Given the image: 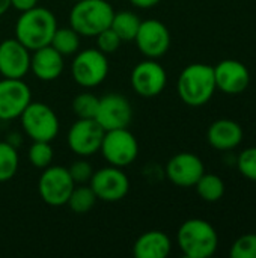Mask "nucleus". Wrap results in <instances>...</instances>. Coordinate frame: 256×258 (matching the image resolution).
Masks as SVG:
<instances>
[{"mask_svg":"<svg viewBox=\"0 0 256 258\" xmlns=\"http://www.w3.org/2000/svg\"><path fill=\"white\" fill-rule=\"evenodd\" d=\"M57 29L56 15L42 6L23 11L15 23V38L30 51L38 50L51 42Z\"/></svg>","mask_w":256,"mask_h":258,"instance_id":"nucleus-1","label":"nucleus"},{"mask_svg":"<svg viewBox=\"0 0 256 258\" xmlns=\"http://www.w3.org/2000/svg\"><path fill=\"white\" fill-rule=\"evenodd\" d=\"M214 70L207 63L187 65L177 83V91L183 103L192 107H201L207 104L216 92Z\"/></svg>","mask_w":256,"mask_h":258,"instance_id":"nucleus-2","label":"nucleus"},{"mask_svg":"<svg viewBox=\"0 0 256 258\" xmlns=\"http://www.w3.org/2000/svg\"><path fill=\"white\" fill-rule=\"evenodd\" d=\"M177 242L187 258H210L219 248V236L214 227L204 219H189L178 230Z\"/></svg>","mask_w":256,"mask_h":258,"instance_id":"nucleus-3","label":"nucleus"},{"mask_svg":"<svg viewBox=\"0 0 256 258\" xmlns=\"http://www.w3.org/2000/svg\"><path fill=\"white\" fill-rule=\"evenodd\" d=\"M115 15L107 0H78L69 11V26L83 36H97L110 27Z\"/></svg>","mask_w":256,"mask_h":258,"instance_id":"nucleus-4","label":"nucleus"},{"mask_svg":"<svg viewBox=\"0 0 256 258\" xmlns=\"http://www.w3.org/2000/svg\"><path fill=\"white\" fill-rule=\"evenodd\" d=\"M21 127L32 141L51 142L59 135V118L56 112L45 103L30 101V104L20 115Z\"/></svg>","mask_w":256,"mask_h":258,"instance_id":"nucleus-5","label":"nucleus"},{"mask_svg":"<svg viewBox=\"0 0 256 258\" xmlns=\"http://www.w3.org/2000/svg\"><path fill=\"white\" fill-rule=\"evenodd\" d=\"M109 68L107 54L98 48H84L77 51L71 65V74L81 88H95L107 79Z\"/></svg>","mask_w":256,"mask_h":258,"instance_id":"nucleus-6","label":"nucleus"},{"mask_svg":"<svg viewBox=\"0 0 256 258\" xmlns=\"http://www.w3.org/2000/svg\"><path fill=\"white\" fill-rule=\"evenodd\" d=\"M100 151L106 162L112 166H130L139 156V144L134 135L127 128H115L104 132Z\"/></svg>","mask_w":256,"mask_h":258,"instance_id":"nucleus-7","label":"nucleus"},{"mask_svg":"<svg viewBox=\"0 0 256 258\" xmlns=\"http://www.w3.org/2000/svg\"><path fill=\"white\" fill-rule=\"evenodd\" d=\"M74 187L75 183L71 178L68 168L63 166H47L38 180L39 197L45 204L51 207L66 206V201Z\"/></svg>","mask_w":256,"mask_h":258,"instance_id":"nucleus-8","label":"nucleus"},{"mask_svg":"<svg viewBox=\"0 0 256 258\" xmlns=\"http://www.w3.org/2000/svg\"><path fill=\"white\" fill-rule=\"evenodd\" d=\"M89 186L98 200L104 203H118L127 197L130 190V180L122 168L109 165L94 171Z\"/></svg>","mask_w":256,"mask_h":258,"instance_id":"nucleus-9","label":"nucleus"},{"mask_svg":"<svg viewBox=\"0 0 256 258\" xmlns=\"http://www.w3.org/2000/svg\"><path fill=\"white\" fill-rule=\"evenodd\" d=\"M104 128L95 121V119H81L78 118L68 130L66 135V144L68 148L80 156V157H89L100 151Z\"/></svg>","mask_w":256,"mask_h":258,"instance_id":"nucleus-10","label":"nucleus"},{"mask_svg":"<svg viewBox=\"0 0 256 258\" xmlns=\"http://www.w3.org/2000/svg\"><path fill=\"white\" fill-rule=\"evenodd\" d=\"M134 41L145 57L158 59L170 48V32L166 24L158 20H145L140 21Z\"/></svg>","mask_w":256,"mask_h":258,"instance_id":"nucleus-11","label":"nucleus"},{"mask_svg":"<svg viewBox=\"0 0 256 258\" xmlns=\"http://www.w3.org/2000/svg\"><path fill=\"white\" fill-rule=\"evenodd\" d=\"M130 82L136 94L145 98L161 94L167 83L166 70L155 59H145L139 62L130 76Z\"/></svg>","mask_w":256,"mask_h":258,"instance_id":"nucleus-12","label":"nucleus"},{"mask_svg":"<svg viewBox=\"0 0 256 258\" xmlns=\"http://www.w3.org/2000/svg\"><path fill=\"white\" fill-rule=\"evenodd\" d=\"M94 119L106 132L115 128H127L133 119L131 103L121 94H106L98 101V109Z\"/></svg>","mask_w":256,"mask_h":258,"instance_id":"nucleus-13","label":"nucleus"},{"mask_svg":"<svg viewBox=\"0 0 256 258\" xmlns=\"http://www.w3.org/2000/svg\"><path fill=\"white\" fill-rule=\"evenodd\" d=\"M32 101V91L23 79L0 80V121L20 118Z\"/></svg>","mask_w":256,"mask_h":258,"instance_id":"nucleus-14","label":"nucleus"},{"mask_svg":"<svg viewBox=\"0 0 256 258\" xmlns=\"http://www.w3.org/2000/svg\"><path fill=\"white\" fill-rule=\"evenodd\" d=\"M166 177L178 187H195L198 180L204 175L205 166L202 160L192 153H180L166 163Z\"/></svg>","mask_w":256,"mask_h":258,"instance_id":"nucleus-15","label":"nucleus"},{"mask_svg":"<svg viewBox=\"0 0 256 258\" xmlns=\"http://www.w3.org/2000/svg\"><path fill=\"white\" fill-rule=\"evenodd\" d=\"M30 71V50L17 38L0 42V74L6 79H23Z\"/></svg>","mask_w":256,"mask_h":258,"instance_id":"nucleus-16","label":"nucleus"},{"mask_svg":"<svg viewBox=\"0 0 256 258\" xmlns=\"http://www.w3.org/2000/svg\"><path fill=\"white\" fill-rule=\"evenodd\" d=\"M214 70L216 88L228 95H237L247 89L250 83V73L247 67L235 59L220 60Z\"/></svg>","mask_w":256,"mask_h":258,"instance_id":"nucleus-17","label":"nucleus"},{"mask_svg":"<svg viewBox=\"0 0 256 258\" xmlns=\"http://www.w3.org/2000/svg\"><path fill=\"white\" fill-rule=\"evenodd\" d=\"M63 56L54 50L50 44L30 54V71L42 82L56 80L63 71Z\"/></svg>","mask_w":256,"mask_h":258,"instance_id":"nucleus-18","label":"nucleus"},{"mask_svg":"<svg viewBox=\"0 0 256 258\" xmlns=\"http://www.w3.org/2000/svg\"><path fill=\"white\" fill-rule=\"evenodd\" d=\"M207 141L216 150H234L243 141V128L232 119H217L208 127Z\"/></svg>","mask_w":256,"mask_h":258,"instance_id":"nucleus-19","label":"nucleus"},{"mask_svg":"<svg viewBox=\"0 0 256 258\" xmlns=\"http://www.w3.org/2000/svg\"><path fill=\"white\" fill-rule=\"evenodd\" d=\"M172 242L163 231H146L134 242L133 254L137 258H166L170 254Z\"/></svg>","mask_w":256,"mask_h":258,"instance_id":"nucleus-20","label":"nucleus"},{"mask_svg":"<svg viewBox=\"0 0 256 258\" xmlns=\"http://www.w3.org/2000/svg\"><path fill=\"white\" fill-rule=\"evenodd\" d=\"M139 26H140V18L131 11L115 12L110 23V29L121 38L122 42L134 41Z\"/></svg>","mask_w":256,"mask_h":258,"instance_id":"nucleus-21","label":"nucleus"},{"mask_svg":"<svg viewBox=\"0 0 256 258\" xmlns=\"http://www.w3.org/2000/svg\"><path fill=\"white\" fill-rule=\"evenodd\" d=\"M195 187L198 195L207 203H217L225 195V181L216 174L204 172Z\"/></svg>","mask_w":256,"mask_h":258,"instance_id":"nucleus-22","label":"nucleus"},{"mask_svg":"<svg viewBox=\"0 0 256 258\" xmlns=\"http://www.w3.org/2000/svg\"><path fill=\"white\" fill-rule=\"evenodd\" d=\"M50 45L57 50L62 56H71L78 51L80 48V35L69 26V27H59L56 29Z\"/></svg>","mask_w":256,"mask_h":258,"instance_id":"nucleus-23","label":"nucleus"},{"mask_svg":"<svg viewBox=\"0 0 256 258\" xmlns=\"http://www.w3.org/2000/svg\"><path fill=\"white\" fill-rule=\"evenodd\" d=\"M20 165V156L14 145L8 141H0V183L15 177Z\"/></svg>","mask_w":256,"mask_h":258,"instance_id":"nucleus-24","label":"nucleus"},{"mask_svg":"<svg viewBox=\"0 0 256 258\" xmlns=\"http://www.w3.org/2000/svg\"><path fill=\"white\" fill-rule=\"evenodd\" d=\"M97 200L98 198L94 194L91 186H78V187L72 189V192L66 201V206L71 209V212H74L77 215H84L94 209Z\"/></svg>","mask_w":256,"mask_h":258,"instance_id":"nucleus-25","label":"nucleus"},{"mask_svg":"<svg viewBox=\"0 0 256 258\" xmlns=\"http://www.w3.org/2000/svg\"><path fill=\"white\" fill-rule=\"evenodd\" d=\"M53 156L54 153L50 142L33 141L32 145L29 147V162L32 163V166L38 169H45L47 166H50Z\"/></svg>","mask_w":256,"mask_h":258,"instance_id":"nucleus-26","label":"nucleus"},{"mask_svg":"<svg viewBox=\"0 0 256 258\" xmlns=\"http://www.w3.org/2000/svg\"><path fill=\"white\" fill-rule=\"evenodd\" d=\"M100 98L91 92H81L72 100V112L77 118L81 119H94L98 109Z\"/></svg>","mask_w":256,"mask_h":258,"instance_id":"nucleus-27","label":"nucleus"},{"mask_svg":"<svg viewBox=\"0 0 256 258\" xmlns=\"http://www.w3.org/2000/svg\"><path fill=\"white\" fill-rule=\"evenodd\" d=\"M232 258H256V234H244L238 237L229 251Z\"/></svg>","mask_w":256,"mask_h":258,"instance_id":"nucleus-28","label":"nucleus"},{"mask_svg":"<svg viewBox=\"0 0 256 258\" xmlns=\"http://www.w3.org/2000/svg\"><path fill=\"white\" fill-rule=\"evenodd\" d=\"M237 168L244 178L256 181V147L246 148L238 154Z\"/></svg>","mask_w":256,"mask_h":258,"instance_id":"nucleus-29","label":"nucleus"},{"mask_svg":"<svg viewBox=\"0 0 256 258\" xmlns=\"http://www.w3.org/2000/svg\"><path fill=\"white\" fill-rule=\"evenodd\" d=\"M95 38H97V48L100 51H103L104 54L115 53L119 48L121 42H122L121 38L110 27L106 29V30H103V32H100Z\"/></svg>","mask_w":256,"mask_h":258,"instance_id":"nucleus-30","label":"nucleus"},{"mask_svg":"<svg viewBox=\"0 0 256 258\" xmlns=\"http://www.w3.org/2000/svg\"><path fill=\"white\" fill-rule=\"evenodd\" d=\"M69 175L71 178L74 180L75 184H86L91 181L92 178V174H94V168L89 162L86 160H77L74 162L69 168Z\"/></svg>","mask_w":256,"mask_h":258,"instance_id":"nucleus-31","label":"nucleus"},{"mask_svg":"<svg viewBox=\"0 0 256 258\" xmlns=\"http://www.w3.org/2000/svg\"><path fill=\"white\" fill-rule=\"evenodd\" d=\"M39 0H11V6H14L17 11L23 12L30 8H35Z\"/></svg>","mask_w":256,"mask_h":258,"instance_id":"nucleus-32","label":"nucleus"},{"mask_svg":"<svg viewBox=\"0 0 256 258\" xmlns=\"http://www.w3.org/2000/svg\"><path fill=\"white\" fill-rule=\"evenodd\" d=\"M161 0H130V3L136 8H140V9H149V8H154L160 3Z\"/></svg>","mask_w":256,"mask_h":258,"instance_id":"nucleus-33","label":"nucleus"},{"mask_svg":"<svg viewBox=\"0 0 256 258\" xmlns=\"http://www.w3.org/2000/svg\"><path fill=\"white\" fill-rule=\"evenodd\" d=\"M11 8V0H0V17Z\"/></svg>","mask_w":256,"mask_h":258,"instance_id":"nucleus-34","label":"nucleus"},{"mask_svg":"<svg viewBox=\"0 0 256 258\" xmlns=\"http://www.w3.org/2000/svg\"><path fill=\"white\" fill-rule=\"evenodd\" d=\"M72 2H78V0H72Z\"/></svg>","mask_w":256,"mask_h":258,"instance_id":"nucleus-35","label":"nucleus"}]
</instances>
